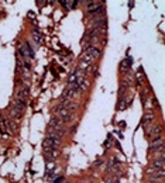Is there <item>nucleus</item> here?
Masks as SVG:
<instances>
[{
	"instance_id": "f257e3e1",
	"label": "nucleus",
	"mask_w": 165,
	"mask_h": 183,
	"mask_svg": "<svg viewBox=\"0 0 165 183\" xmlns=\"http://www.w3.org/2000/svg\"><path fill=\"white\" fill-rule=\"evenodd\" d=\"M33 55H34V52H33V48L30 47V42H24L23 47L20 48V57H21L23 59L30 61L33 58Z\"/></svg>"
},
{
	"instance_id": "f03ea898",
	"label": "nucleus",
	"mask_w": 165,
	"mask_h": 183,
	"mask_svg": "<svg viewBox=\"0 0 165 183\" xmlns=\"http://www.w3.org/2000/svg\"><path fill=\"white\" fill-rule=\"evenodd\" d=\"M162 145H164V141H162V137H157V138H152L150 142V149L154 152H159L162 155Z\"/></svg>"
},
{
	"instance_id": "7ed1b4c3",
	"label": "nucleus",
	"mask_w": 165,
	"mask_h": 183,
	"mask_svg": "<svg viewBox=\"0 0 165 183\" xmlns=\"http://www.w3.org/2000/svg\"><path fill=\"white\" fill-rule=\"evenodd\" d=\"M99 9H103V2H90V3H88V11L89 13L99 11Z\"/></svg>"
},
{
	"instance_id": "20e7f679",
	"label": "nucleus",
	"mask_w": 165,
	"mask_h": 183,
	"mask_svg": "<svg viewBox=\"0 0 165 183\" xmlns=\"http://www.w3.org/2000/svg\"><path fill=\"white\" fill-rule=\"evenodd\" d=\"M152 169L164 171V159H162V156L159 159H154V161H152Z\"/></svg>"
},
{
	"instance_id": "39448f33",
	"label": "nucleus",
	"mask_w": 165,
	"mask_h": 183,
	"mask_svg": "<svg viewBox=\"0 0 165 183\" xmlns=\"http://www.w3.org/2000/svg\"><path fill=\"white\" fill-rule=\"evenodd\" d=\"M150 175L154 180H158V179H162L164 177V171H157V169H151L150 171Z\"/></svg>"
},
{
	"instance_id": "423d86ee",
	"label": "nucleus",
	"mask_w": 165,
	"mask_h": 183,
	"mask_svg": "<svg viewBox=\"0 0 165 183\" xmlns=\"http://www.w3.org/2000/svg\"><path fill=\"white\" fill-rule=\"evenodd\" d=\"M61 3L67 9H73V7L78 6V2H75V0H65V2H61Z\"/></svg>"
},
{
	"instance_id": "0eeeda50",
	"label": "nucleus",
	"mask_w": 165,
	"mask_h": 183,
	"mask_svg": "<svg viewBox=\"0 0 165 183\" xmlns=\"http://www.w3.org/2000/svg\"><path fill=\"white\" fill-rule=\"evenodd\" d=\"M33 38H34V41L37 42L38 45L42 44V35L40 34V32H38L37 30H34V32H33Z\"/></svg>"
},
{
	"instance_id": "6e6552de",
	"label": "nucleus",
	"mask_w": 165,
	"mask_h": 183,
	"mask_svg": "<svg viewBox=\"0 0 165 183\" xmlns=\"http://www.w3.org/2000/svg\"><path fill=\"white\" fill-rule=\"evenodd\" d=\"M130 66H131V59H130V58H127V59H124L123 62H121L120 69H121V70H127Z\"/></svg>"
},
{
	"instance_id": "1a4fd4ad",
	"label": "nucleus",
	"mask_w": 165,
	"mask_h": 183,
	"mask_svg": "<svg viewBox=\"0 0 165 183\" xmlns=\"http://www.w3.org/2000/svg\"><path fill=\"white\" fill-rule=\"evenodd\" d=\"M152 118H154V116H152L151 113H150V114H145V116H144V120H143V126H144V127H148V124L152 121Z\"/></svg>"
},
{
	"instance_id": "9d476101",
	"label": "nucleus",
	"mask_w": 165,
	"mask_h": 183,
	"mask_svg": "<svg viewBox=\"0 0 165 183\" xmlns=\"http://www.w3.org/2000/svg\"><path fill=\"white\" fill-rule=\"evenodd\" d=\"M161 133H162V127L158 126L154 128V131H152V138H157V137H161Z\"/></svg>"
},
{
	"instance_id": "9b49d317",
	"label": "nucleus",
	"mask_w": 165,
	"mask_h": 183,
	"mask_svg": "<svg viewBox=\"0 0 165 183\" xmlns=\"http://www.w3.org/2000/svg\"><path fill=\"white\" fill-rule=\"evenodd\" d=\"M106 183H117V182H116V180H107Z\"/></svg>"
}]
</instances>
